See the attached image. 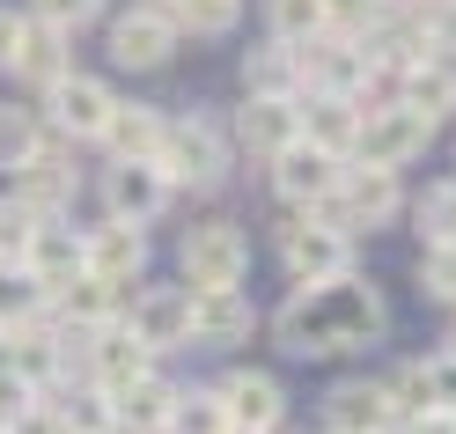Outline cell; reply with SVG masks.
<instances>
[{"label": "cell", "mask_w": 456, "mask_h": 434, "mask_svg": "<svg viewBox=\"0 0 456 434\" xmlns=\"http://www.w3.org/2000/svg\"><path fill=\"white\" fill-rule=\"evenodd\" d=\"M295 126H302V140H309L317 155L346 162L354 140H361V111H354L346 96H295Z\"/></svg>", "instance_id": "cell-12"}, {"label": "cell", "mask_w": 456, "mask_h": 434, "mask_svg": "<svg viewBox=\"0 0 456 434\" xmlns=\"http://www.w3.org/2000/svg\"><path fill=\"white\" fill-rule=\"evenodd\" d=\"M405 434H456V420L449 413H419V420H405Z\"/></svg>", "instance_id": "cell-41"}, {"label": "cell", "mask_w": 456, "mask_h": 434, "mask_svg": "<svg viewBox=\"0 0 456 434\" xmlns=\"http://www.w3.org/2000/svg\"><path fill=\"white\" fill-rule=\"evenodd\" d=\"M96 15H103V0H30V22H45V30H60V37L89 30Z\"/></svg>", "instance_id": "cell-33"}, {"label": "cell", "mask_w": 456, "mask_h": 434, "mask_svg": "<svg viewBox=\"0 0 456 434\" xmlns=\"http://www.w3.org/2000/svg\"><path fill=\"white\" fill-rule=\"evenodd\" d=\"M162 199H169V177L155 162H110V177H103V207H110V221H155L162 214Z\"/></svg>", "instance_id": "cell-13"}, {"label": "cell", "mask_w": 456, "mask_h": 434, "mask_svg": "<svg viewBox=\"0 0 456 434\" xmlns=\"http://www.w3.org/2000/svg\"><path fill=\"white\" fill-rule=\"evenodd\" d=\"M427 140H435V126L427 119H412L405 103H390V111H376V119H361V140H354V162H368V169H405L412 155H427Z\"/></svg>", "instance_id": "cell-5"}, {"label": "cell", "mask_w": 456, "mask_h": 434, "mask_svg": "<svg viewBox=\"0 0 456 434\" xmlns=\"http://www.w3.org/2000/svg\"><path fill=\"white\" fill-rule=\"evenodd\" d=\"M37 214L22 207V199H0V273H22V258H30V236H37Z\"/></svg>", "instance_id": "cell-29"}, {"label": "cell", "mask_w": 456, "mask_h": 434, "mask_svg": "<svg viewBox=\"0 0 456 434\" xmlns=\"http://www.w3.org/2000/svg\"><path fill=\"white\" fill-rule=\"evenodd\" d=\"M214 397H221V420H228V434H273V427H280V405H288V397H280V383H273L265 368H236V375H228V383H221Z\"/></svg>", "instance_id": "cell-7"}, {"label": "cell", "mask_w": 456, "mask_h": 434, "mask_svg": "<svg viewBox=\"0 0 456 434\" xmlns=\"http://www.w3.org/2000/svg\"><path fill=\"white\" fill-rule=\"evenodd\" d=\"M15 45H22V15L0 8V67H15Z\"/></svg>", "instance_id": "cell-40"}, {"label": "cell", "mask_w": 456, "mask_h": 434, "mask_svg": "<svg viewBox=\"0 0 456 434\" xmlns=\"http://www.w3.org/2000/svg\"><path fill=\"white\" fill-rule=\"evenodd\" d=\"M243 81H250V96H265V103H295L302 96V74H295V52H258V60H243Z\"/></svg>", "instance_id": "cell-27"}, {"label": "cell", "mask_w": 456, "mask_h": 434, "mask_svg": "<svg viewBox=\"0 0 456 434\" xmlns=\"http://www.w3.org/2000/svg\"><path fill=\"white\" fill-rule=\"evenodd\" d=\"M45 316V287L30 273H0V339L22 332V324H37Z\"/></svg>", "instance_id": "cell-28"}, {"label": "cell", "mask_w": 456, "mask_h": 434, "mask_svg": "<svg viewBox=\"0 0 456 434\" xmlns=\"http://www.w3.org/2000/svg\"><path fill=\"white\" fill-rule=\"evenodd\" d=\"M419 236H427V250H456V177L419 199Z\"/></svg>", "instance_id": "cell-31"}, {"label": "cell", "mask_w": 456, "mask_h": 434, "mask_svg": "<svg viewBox=\"0 0 456 434\" xmlns=\"http://www.w3.org/2000/svg\"><path fill=\"white\" fill-rule=\"evenodd\" d=\"M169 52H177V30H169L162 8H133L110 22V60L118 67H162Z\"/></svg>", "instance_id": "cell-16"}, {"label": "cell", "mask_w": 456, "mask_h": 434, "mask_svg": "<svg viewBox=\"0 0 456 434\" xmlns=\"http://www.w3.org/2000/svg\"><path fill=\"white\" fill-rule=\"evenodd\" d=\"M8 199H22V207H30L37 221H60V207L74 199V169L45 148L37 162H22V169H15V192H8Z\"/></svg>", "instance_id": "cell-20"}, {"label": "cell", "mask_w": 456, "mask_h": 434, "mask_svg": "<svg viewBox=\"0 0 456 434\" xmlns=\"http://www.w3.org/2000/svg\"><path fill=\"white\" fill-rule=\"evenodd\" d=\"M126 332L148 346V354H162V346H184V339H191V287H140Z\"/></svg>", "instance_id": "cell-6"}, {"label": "cell", "mask_w": 456, "mask_h": 434, "mask_svg": "<svg viewBox=\"0 0 456 434\" xmlns=\"http://www.w3.org/2000/svg\"><path fill=\"white\" fill-rule=\"evenodd\" d=\"M140 375H155V354L140 346L126 324H103L96 332V346H89V390H103V397H118V390H133Z\"/></svg>", "instance_id": "cell-10"}, {"label": "cell", "mask_w": 456, "mask_h": 434, "mask_svg": "<svg viewBox=\"0 0 456 434\" xmlns=\"http://www.w3.org/2000/svg\"><path fill=\"white\" fill-rule=\"evenodd\" d=\"M177 383H162V375H140L133 390H118L110 397V413H118V427L126 434H169V413H177Z\"/></svg>", "instance_id": "cell-21"}, {"label": "cell", "mask_w": 456, "mask_h": 434, "mask_svg": "<svg viewBox=\"0 0 456 434\" xmlns=\"http://www.w3.org/2000/svg\"><path fill=\"white\" fill-rule=\"evenodd\" d=\"M338 169H346V162H331V155H317V148H309V140H295V148H280V155H273V192L317 214L324 199L338 192Z\"/></svg>", "instance_id": "cell-9"}, {"label": "cell", "mask_w": 456, "mask_h": 434, "mask_svg": "<svg viewBox=\"0 0 456 434\" xmlns=\"http://www.w3.org/2000/svg\"><path fill=\"white\" fill-rule=\"evenodd\" d=\"M390 332V309L368 280H324V287H295L288 302L273 316V339L280 354L295 361H331V354H361V346H376Z\"/></svg>", "instance_id": "cell-1"}, {"label": "cell", "mask_w": 456, "mask_h": 434, "mask_svg": "<svg viewBox=\"0 0 456 434\" xmlns=\"http://www.w3.org/2000/svg\"><path fill=\"white\" fill-rule=\"evenodd\" d=\"M280 266L295 273V287H324V280H346L354 273V243L338 228H317V221H288L280 228Z\"/></svg>", "instance_id": "cell-4"}, {"label": "cell", "mask_w": 456, "mask_h": 434, "mask_svg": "<svg viewBox=\"0 0 456 434\" xmlns=\"http://www.w3.org/2000/svg\"><path fill=\"white\" fill-rule=\"evenodd\" d=\"M30 405H37V390L22 383V375H8V368H0V427H15L22 413H30Z\"/></svg>", "instance_id": "cell-38"}, {"label": "cell", "mask_w": 456, "mask_h": 434, "mask_svg": "<svg viewBox=\"0 0 456 434\" xmlns=\"http://www.w3.org/2000/svg\"><path fill=\"white\" fill-rule=\"evenodd\" d=\"M250 302H243V287H221V295H191V339L199 346H243L250 339Z\"/></svg>", "instance_id": "cell-18"}, {"label": "cell", "mask_w": 456, "mask_h": 434, "mask_svg": "<svg viewBox=\"0 0 456 434\" xmlns=\"http://www.w3.org/2000/svg\"><path fill=\"white\" fill-rule=\"evenodd\" d=\"M45 111H52V126H60V133L96 140L103 119L118 111V96H110L103 81H89V74H67V81H52V89H45Z\"/></svg>", "instance_id": "cell-11"}, {"label": "cell", "mask_w": 456, "mask_h": 434, "mask_svg": "<svg viewBox=\"0 0 456 434\" xmlns=\"http://www.w3.org/2000/svg\"><path fill=\"white\" fill-rule=\"evenodd\" d=\"M60 420H67V434H118V413H110L103 390H74L60 405Z\"/></svg>", "instance_id": "cell-32"}, {"label": "cell", "mask_w": 456, "mask_h": 434, "mask_svg": "<svg viewBox=\"0 0 456 434\" xmlns=\"http://www.w3.org/2000/svg\"><path fill=\"white\" fill-rule=\"evenodd\" d=\"M81 250H89V280H103V287H133L140 266H148V236L133 221H103L96 236H81Z\"/></svg>", "instance_id": "cell-14"}, {"label": "cell", "mask_w": 456, "mask_h": 434, "mask_svg": "<svg viewBox=\"0 0 456 434\" xmlns=\"http://www.w3.org/2000/svg\"><path fill=\"white\" fill-rule=\"evenodd\" d=\"M383 8H405V0H383Z\"/></svg>", "instance_id": "cell-43"}, {"label": "cell", "mask_w": 456, "mask_h": 434, "mask_svg": "<svg viewBox=\"0 0 456 434\" xmlns=\"http://www.w3.org/2000/svg\"><path fill=\"white\" fill-rule=\"evenodd\" d=\"M449 420H456V413H449Z\"/></svg>", "instance_id": "cell-45"}, {"label": "cell", "mask_w": 456, "mask_h": 434, "mask_svg": "<svg viewBox=\"0 0 456 434\" xmlns=\"http://www.w3.org/2000/svg\"><path fill=\"white\" fill-rule=\"evenodd\" d=\"M162 111H148V103H118V111H110V119H103V148H110V162H155L162 155Z\"/></svg>", "instance_id": "cell-17"}, {"label": "cell", "mask_w": 456, "mask_h": 434, "mask_svg": "<svg viewBox=\"0 0 456 434\" xmlns=\"http://www.w3.org/2000/svg\"><path fill=\"white\" fill-rule=\"evenodd\" d=\"M8 434H67V420H60V405H30Z\"/></svg>", "instance_id": "cell-39"}, {"label": "cell", "mask_w": 456, "mask_h": 434, "mask_svg": "<svg viewBox=\"0 0 456 434\" xmlns=\"http://www.w3.org/2000/svg\"><path fill=\"white\" fill-rule=\"evenodd\" d=\"M324 434H397V405L383 383H368V375H354V383H338L324 397Z\"/></svg>", "instance_id": "cell-8"}, {"label": "cell", "mask_w": 456, "mask_h": 434, "mask_svg": "<svg viewBox=\"0 0 456 434\" xmlns=\"http://www.w3.org/2000/svg\"><path fill=\"white\" fill-rule=\"evenodd\" d=\"M15 74L22 81H37V89H52V81H67L74 74V52L60 30H45V22L22 15V45H15Z\"/></svg>", "instance_id": "cell-23"}, {"label": "cell", "mask_w": 456, "mask_h": 434, "mask_svg": "<svg viewBox=\"0 0 456 434\" xmlns=\"http://www.w3.org/2000/svg\"><path fill=\"white\" fill-rule=\"evenodd\" d=\"M169 434H228V420H221V397H214V390L177 397V413H169Z\"/></svg>", "instance_id": "cell-34"}, {"label": "cell", "mask_w": 456, "mask_h": 434, "mask_svg": "<svg viewBox=\"0 0 456 434\" xmlns=\"http://www.w3.org/2000/svg\"><path fill=\"white\" fill-rule=\"evenodd\" d=\"M37 155H45V119H37V111L0 103V169L15 177V169H22V162H37Z\"/></svg>", "instance_id": "cell-25"}, {"label": "cell", "mask_w": 456, "mask_h": 434, "mask_svg": "<svg viewBox=\"0 0 456 434\" xmlns=\"http://www.w3.org/2000/svg\"><path fill=\"white\" fill-rule=\"evenodd\" d=\"M22 273H30V280L45 287V302H52L67 280H81V273H89V250H81V236H74V228L45 221L37 236H30V258H22Z\"/></svg>", "instance_id": "cell-15"}, {"label": "cell", "mask_w": 456, "mask_h": 434, "mask_svg": "<svg viewBox=\"0 0 456 434\" xmlns=\"http://www.w3.org/2000/svg\"><path fill=\"white\" fill-rule=\"evenodd\" d=\"M419 287L435 302H456V250H427L419 258Z\"/></svg>", "instance_id": "cell-35"}, {"label": "cell", "mask_w": 456, "mask_h": 434, "mask_svg": "<svg viewBox=\"0 0 456 434\" xmlns=\"http://www.w3.org/2000/svg\"><path fill=\"white\" fill-rule=\"evenodd\" d=\"M169 30H191V37H228V30H236V15H243V0H169Z\"/></svg>", "instance_id": "cell-26"}, {"label": "cell", "mask_w": 456, "mask_h": 434, "mask_svg": "<svg viewBox=\"0 0 456 434\" xmlns=\"http://www.w3.org/2000/svg\"><path fill=\"white\" fill-rule=\"evenodd\" d=\"M442 354H449V361H456V332H449V346H442Z\"/></svg>", "instance_id": "cell-42"}, {"label": "cell", "mask_w": 456, "mask_h": 434, "mask_svg": "<svg viewBox=\"0 0 456 434\" xmlns=\"http://www.w3.org/2000/svg\"><path fill=\"white\" fill-rule=\"evenodd\" d=\"M148 8H169V0H148Z\"/></svg>", "instance_id": "cell-44"}, {"label": "cell", "mask_w": 456, "mask_h": 434, "mask_svg": "<svg viewBox=\"0 0 456 434\" xmlns=\"http://www.w3.org/2000/svg\"><path fill=\"white\" fill-rule=\"evenodd\" d=\"M302 140V126H295V103H265V96H250L243 111H236V148H250V155H280V148H295Z\"/></svg>", "instance_id": "cell-19"}, {"label": "cell", "mask_w": 456, "mask_h": 434, "mask_svg": "<svg viewBox=\"0 0 456 434\" xmlns=\"http://www.w3.org/2000/svg\"><path fill=\"white\" fill-rule=\"evenodd\" d=\"M427 52H435V60H449L456 67V0H435V15H427Z\"/></svg>", "instance_id": "cell-36"}, {"label": "cell", "mask_w": 456, "mask_h": 434, "mask_svg": "<svg viewBox=\"0 0 456 434\" xmlns=\"http://www.w3.org/2000/svg\"><path fill=\"white\" fill-rule=\"evenodd\" d=\"M397 103H405L412 119H427V126H442L449 111H456V67H449V60H419V67H405V81H397Z\"/></svg>", "instance_id": "cell-22"}, {"label": "cell", "mask_w": 456, "mask_h": 434, "mask_svg": "<svg viewBox=\"0 0 456 434\" xmlns=\"http://www.w3.org/2000/svg\"><path fill=\"white\" fill-rule=\"evenodd\" d=\"M52 302H60V324L103 332V324H110V302H118V287H103V280H89V273H81V280H67Z\"/></svg>", "instance_id": "cell-24"}, {"label": "cell", "mask_w": 456, "mask_h": 434, "mask_svg": "<svg viewBox=\"0 0 456 434\" xmlns=\"http://www.w3.org/2000/svg\"><path fill=\"white\" fill-rule=\"evenodd\" d=\"M273 37H280V52L324 37V0H273Z\"/></svg>", "instance_id": "cell-30"}, {"label": "cell", "mask_w": 456, "mask_h": 434, "mask_svg": "<svg viewBox=\"0 0 456 434\" xmlns=\"http://www.w3.org/2000/svg\"><path fill=\"white\" fill-rule=\"evenodd\" d=\"M250 266V243L236 221H199L184 236V287L191 295H221V287H236Z\"/></svg>", "instance_id": "cell-3"}, {"label": "cell", "mask_w": 456, "mask_h": 434, "mask_svg": "<svg viewBox=\"0 0 456 434\" xmlns=\"http://www.w3.org/2000/svg\"><path fill=\"white\" fill-rule=\"evenodd\" d=\"M419 375H427V397H435V413H456V361H449V354H427Z\"/></svg>", "instance_id": "cell-37"}, {"label": "cell", "mask_w": 456, "mask_h": 434, "mask_svg": "<svg viewBox=\"0 0 456 434\" xmlns=\"http://www.w3.org/2000/svg\"><path fill=\"white\" fill-rule=\"evenodd\" d=\"M155 169L169 177V192H177V184L214 192V184L228 177V133L207 119V111H191V119L162 126V155H155Z\"/></svg>", "instance_id": "cell-2"}]
</instances>
